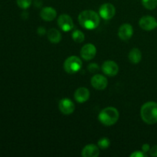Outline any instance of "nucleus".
Here are the masks:
<instances>
[{"label": "nucleus", "instance_id": "obj_3", "mask_svg": "<svg viewBox=\"0 0 157 157\" xmlns=\"http://www.w3.org/2000/svg\"><path fill=\"white\" fill-rule=\"evenodd\" d=\"M120 117L119 111L113 107H107L103 109L98 115V120L104 126L114 125Z\"/></svg>", "mask_w": 157, "mask_h": 157}, {"label": "nucleus", "instance_id": "obj_8", "mask_svg": "<svg viewBox=\"0 0 157 157\" xmlns=\"http://www.w3.org/2000/svg\"><path fill=\"white\" fill-rule=\"evenodd\" d=\"M101 70L104 75L110 77L116 76L119 71V67L117 64L113 61H106L101 66Z\"/></svg>", "mask_w": 157, "mask_h": 157}, {"label": "nucleus", "instance_id": "obj_23", "mask_svg": "<svg viewBox=\"0 0 157 157\" xmlns=\"http://www.w3.org/2000/svg\"><path fill=\"white\" fill-rule=\"evenodd\" d=\"M130 157H147V155L146 154V153L143 151H139V150H136V151L133 152L130 155Z\"/></svg>", "mask_w": 157, "mask_h": 157}, {"label": "nucleus", "instance_id": "obj_21", "mask_svg": "<svg viewBox=\"0 0 157 157\" xmlns=\"http://www.w3.org/2000/svg\"><path fill=\"white\" fill-rule=\"evenodd\" d=\"M17 5L19 8L22 9H27L32 5V0H17Z\"/></svg>", "mask_w": 157, "mask_h": 157}, {"label": "nucleus", "instance_id": "obj_19", "mask_svg": "<svg viewBox=\"0 0 157 157\" xmlns=\"http://www.w3.org/2000/svg\"><path fill=\"white\" fill-rule=\"evenodd\" d=\"M144 8L148 10H153L157 7V0H142Z\"/></svg>", "mask_w": 157, "mask_h": 157}, {"label": "nucleus", "instance_id": "obj_13", "mask_svg": "<svg viewBox=\"0 0 157 157\" xmlns=\"http://www.w3.org/2000/svg\"><path fill=\"white\" fill-rule=\"evenodd\" d=\"M74 97H75V99L77 102L79 103V104H83V103L88 101L89 98H90V91L86 87H79L75 90Z\"/></svg>", "mask_w": 157, "mask_h": 157}, {"label": "nucleus", "instance_id": "obj_22", "mask_svg": "<svg viewBox=\"0 0 157 157\" xmlns=\"http://www.w3.org/2000/svg\"><path fill=\"white\" fill-rule=\"evenodd\" d=\"M87 69H88V71L90 73L94 74L97 73V72L100 70V67L99 66H98V64H96V63H91V64H90L88 65Z\"/></svg>", "mask_w": 157, "mask_h": 157}, {"label": "nucleus", "instance_id": "obj_11", "mask_svg": "<svg viewBox=\"0 0 157 157\" xmlns=\"http://www.w3.org/2000/svg\"><path fill=\"white\" fill-rule=\"evenodd\" d=\"M58 108L64 115H70L75 111V105L69 98H63L59 101Z\"/></svg>", "mask_w": 157, "mask_h": 157}, {"label": "nucleus", "instance_id": "obj_18", "mask_svg": "<svg viewBox=\"0 0 157 157\" xmlns=\"http://www.w3.org/2000/svg\"><path fill=\"white\" fill-rule=\"evenodd\" d=\"M72 38L74 41L77 43H82L85 39V35L80 30H75L72 32L71 35Z\"/></svg>", "mask_w": 157, "mask_h": 157}, {"label": "nucleus", "instance_id": "obj_4", "mask_svg": "<svg viewBox=\"0 0 157 157\" xmlns=\"http://www.w3.org/2000/svg\"><path fill=\"white\" fill-rule=\"evenodd\" d=\"M82 64V61L79 57L72 55L64 61V69L67 73L73 75L78 73L81 70Z\"/></svg>", "mask_w": 157, "mask_h": 157}, {"label": "nucleus", "instance_id": "obj_27", "mask_svg": "<svg viewBox=\"0 0 157 157\" xmlns=\"http://www.w3.org/2000/svg\"><path fill=\"white\" fill-rule=\"evenodd\" d=\"M156 28H157V26H156Z\"/></svg>", "mask_w": 157, "mask_h": 157}, {"label": "nucleus", "instance_id": "obj_20", "mask_svg": "<svg viewBox=\"0 0 157 157\" xmlns=\"http://www.w3.org/2000/svg\"><path fill=\"white\" fill-rule=\"evenodd\" d=\"M110 145V141L109 140V138L107 137H102L98 140V146L99 147V148L102 149V150H105L107 149Z\"/></svg>", "mask_w": 157, "mask_h": 157}, {"label": "nucleus", "instance_id": "obj_16", "mask_svg": "<svg viewBox=\"0 0 157 157\" xmlns=\"http://www.w3.org/2000/svg\"><path fill=\"white\" fill-rule=\"evenodd\" d=\"M48 38L49 41L53 44H58L61 40V34L58 29H51L48 32Z\"/></svg>", "mask_w": 157, "mask_h": 157}, {"label": "nucleus", "instance_id": "obj_5", "mask_svg": "<svg viewBox=\"0 0 157 157\" xmlns=\"http://www.w3.org/2000/svg\"><path fill=\"white\" fill-rule=\"evenodd\" d=\"M139 25L144 31H153L157 26V21L151 15H144L140 19Z\"/></svg>", "mask_w": 157, "mask_h": 157}, {"label": "nucleus", "instance_id": "obj_17", "mask_svg": "<svg viewBox=\"0 0 157 157\" xmlns=\"http://www.w3.org/2000/svg\"><path fill=\"white\" fill-rule=\"evenodd\" d=\"M128 58L130 60V61L133 64H138L141 61L142 59V53H141L140 50L136 48L131 49V51L130 52L128 55Z\"/></svg>", "mask_w": 157, "mask_h": 157}, {"label": "nucleus", "instance_id": "obj_24", "mask_svg": "<svg viewBox=\"0 0 157 157\" xmlns=\"http://www.w3.org/2000/svg\"><path fill=\"white\" fill-rule=\"evenodd\" d=\"M150 155L153 157H157V145L152 147L150 150Z\"/></svg>", "mask_w": 157, "mask_h": 157}, {"label": "nucleus", "instance_id": "obj_25", "mask_svg": "<svg viewBox=\"0 0 157 157\" xmlns=\"http://www.w3.org/2000/svg\"><path fill=\"white\" fill-rule=\"evenodd\" d=\"M46 29L44 27H42V26H40L38 27V29H37V33L40 35V36H43L46 34Z\"/></svg>", "mask_w": 157, "mask_h": 157}, {"label": "nucleus", "instance_id": "obj_26", "mask_svg": "<svg viewBox=\"0 0 157 157\" xmlns=\"http://www.w3.org/2000/svg\"><path fill=\"white\" fill-rule=\"evenodd\" d=\"M150 148L151 147H150V146L148 144H145L142 146V151L147 153V152H150Z\"/></svg>", "mask_w": 157, "mask_h": 157}, {"label": "nucleus", "instance_id": "obj_12", "mask_svg": "<svg viewBox=\"0 0 157 157\" xmlns=\"http://www.w3.org/2000/svg\"><path fill=\"white\" fill-rule=\"evenodd\" d=\"M133 34V29L131 25L128 23L122 25L118 29V36L122 41H128Z\"/></svg>", "mask_w": 157, "mask_h": 157}, {"label": "nucleus", "instance_id": "obj_14", "mask_svg": "<svg viewBox=\"0 0 157 157\" xmlns=\"http://www.w3.org/2000/svg\"><path fill=\"white\" fill-rule=\"evenodd\" d=\"M99 155V147L93 144H87L81 151V156L83 157H98Z\"/></svg>", "mask_w": 157, "mask_h": 157}, {"label": "nucleus", "instance_id": "obj_9", "mask_svg": "<svg viewBox=\"0 0 157 157\" xmlns=\"http://www.w3.org/2000/svg\"><path fill=\"white\" fill-rule=\"evenodd\" d=\"M90 84H91L92 87L96 90H103L107 87L108 80L104 75L97 74L92 77L91 80H90Z\"/></svg>", "mask_w": 157, "mask_h": 157}, {"label": "nucleus", "instance_id": "obj_2", "mask_svg": "<svg viewBox=\"0 0 157 157\" xmlns=\"http://www.w3.org/2000/svg\"><path fill=\"white\" fill-rule=\"evenodd\" d=\"M140 117L143 121L149 125L157 123V103L148 101L141 107Z\"/></svg>", "mask_w": 157, "mask_h": 157}, {"label": "nucleus", "instance_id": "obj_1", "mask_svg": "<svg viewBox=\"0 0 157 157\" xmlns=\"http://www.w3.org/2000/svg\"><path fill=\"white\" fill-rule=\"evenodd\" d=\"M78 20L81 27L87 30L97 29L101 22L100 15L93 10H84L79 14Z\"/></svg>", "mask_w": 157, "mask_h": 157}, {"label": "nucleus", "instance_id": "obj_6", "mask_svg": "<svg viewBox=\"0 0 157 157\" xmlns=\"http://www.w3.org/2000/svg\"><path fill=\"white\" fill-rule=\"evenodd\" d=\"M116 9L110 3H104L100 7L99 15L104 20H110L114 17Z\"/></svg>", "mask_w": 157, "mask_h": 157}, {"label": "nucleus", "instance_id": "obj_7", "mask_svg": "<svg viewBox=\"0 0 157 157\" xmlns=\"http://www.w3.org/2000/svg\"><path fill=\"white\" fill-rule=\"evenodd\" d=\"M58 25L64 32H70L74 28V21L71 17L67 14H62L58 18Z\"/></svg>", "mask_w": 157, "mask_h": 157}, {"label": "nucleus", "instance_id": "obj_10", "mask_svg": "<svg viewBox=\"0 0 157 157\" xmlns=\"http://www.w3.org/2000/svg\"><path fill=\"white\" fill-rule=\"evenodd\" d=\"M97 48L94 44H86L81 48V56L84 61H90L96 56Z\"/></svg>", "mask_w": 157, "mask_h": 157}, {"label": "nucleus", "instance_id": "obj_15", "mask_svg": "<svg viewBox=\"0 0 157 157\" xmlns=\"http://www.w3.org/2000/svg\"><path fill=\"white\" fill-rule=\"evenodd\" d=\"M40 16L46 21H52L56 18L57 12L52 7H44L40 12Z\"/></svg>", "mask_w": 157, "mask_h": 157}]
</instances>
